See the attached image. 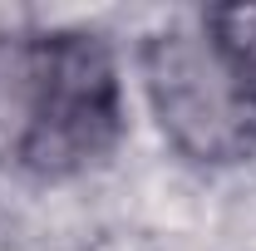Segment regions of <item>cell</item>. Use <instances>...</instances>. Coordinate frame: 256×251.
<instances>
[{"label":"cell","mask_w":256,"mask_h":251,"mask_svg":"<svg viewBox=\"0 0 256 251\" xmlns=\"http://www.w3.org/2000/svg\"><path fill=\"white\" fill-rule=\"evenodd\" d=\"M124 138V79L94 30L0 34V162L60 182L98 168Z\"/></svg>","instance_id":"6da1fadb"},{"label":"cell","mask_w":256,"mask_h":251,"mask_svg":"<svg viewBox=\"0 0 256 251\" xmlns=\"http://www.w3.org/2000/svg\"><path fill=\"white\" fill-rule=\"evenodd\" d=\"M143 89L172 153L232 168L256 153V5H212L143 40Z\"/></svg>","instance_id":"7a4b0ae2"}]
</instances>
